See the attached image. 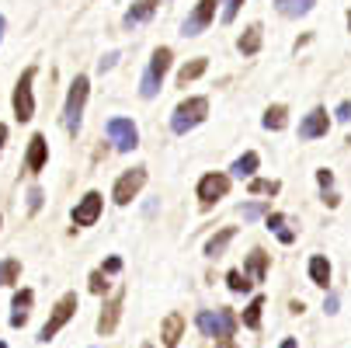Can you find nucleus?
Listing matches in <instances>:
<instances>
[{
  "label": "nucleus",
  "instance_id": "obj_41",
  "mask_svg": "<svg viewBox=\"0 0 351 348\" xmlns=\"http://www.w3.org/2000/svg\"><path fill=\"white\" fill-rule=\"evenodd\" d=\"M4 143H8V126L0 122V154H4Z\"/></svg>",
  "mask_w": 351,
  "mask_h": 348
},
{
  "label": "nucleus",
  "instance_id": "obj_45",
  "mask_svg": "<svg viewBox=\"0 0 351 348\" xmlns=\"http://www.w3.org/2000/svg\"><path fill=\"white\" fill-rule=\"evenodd\" d=\"M348 28H351V11H348Z\"/></svg>",
  "mask_w": 351,
  "mask_h": 348
},
{
  "label": "nucleus",
  "instance_id": "obj_10",
  "mask_svg": "<svg viewBox=\"0 0 351 348\" xmlns=\"http://www.w3.org/2000/svg\"><path fill=\"white\" fill-rule=\"evenodd\" d=\"M198 202H202V209H209L213 202H219V198H226V192H230V178L226 174H219V171H213V174H206L202 181H198Z\"/></svg>",
  "mask_w": 351,
  "mask_h": 348
},
{
  "label": "nucleus",
  "instance_id": "obj_9",
  "mask_svg": "<svg viewBox=\"0 0 351 348\" xmlns=\"http://www.w3.org/2000/svg\"><path fill=\"white\" fill-rule=\"evenodd\" d=\"M143 185H146V167H132V171H125V174L115 181V188H112L115 206H129L132 198L143 192Z\"/></svg>",
  "mask_w": 351,
  "mask_h": 348
},
{
  "label": "nucleus",
  "instance_id": "obj_21",
  "mask_svg": "<svg viewBox=\"0 0 351 348\" xmlns=\"http://www.w3.org/2000/svg\"><path fill=\"white\" fill-rule=\"evenodd\" d=\"M237 237V230L233 227H223L219 233H213L209 240H206V255L209 258H219V255H226V247H230V240Z\"/></svg>",
  "mask_w": 351,
  "mask_h": 348
},
{
  "label": "nucleus",
  "instance_id": "obj_30",
  "mask_svg": "<svg viewBox=\"0 0 351 348\" xmlns=\"http://www.w3.org/2000/svg\"><path fill=\"white\" fill-rule=\"evenodd\" d=\"M226 286H230V292H247L254 282H250L240 268H230V272H226Z\"/></svg>",
  "mask_w": 351,
  "mask_h": 348
},
{
  "label": "nucleus",
  "instance_id": "obj_29",
  "mask_svg": "<svg viewBox=\"0 0 351 348\" xmlns=\"http://www.w3.org/2000/svg\"><path fill=\"white\" fill-rule=\"evenodd\" d=\"M250 195H278L282 192V185L278 181H268V178H250Z\"/></svg>",
  "mask_w": 351,
  "mask_h": 348
},
{
  "label": "nucleus",
  "instance_id": "obj_6",
  "mask_svg": "<svg viewBox=\"0 0 351 348\" xmlns=\"http://www.w3.org/2000/svg\"><path fill=\"white\" fill-rule=\"evenodd\" d=\"M35 67H28L18 84H14V94H11V105H14V119L18 122H32L35 119V97H32V84H35Z\"/></svg>",
  "mask_w": 351,
  "mask_h": 348
},
{
  "label": "nucleus",
  "instance_id": "obj_11",
  "mask_svg": "<svg viewBox=\"0 0 351 348\" xmlns=\"http://www.w3.org/2000/svg\"><path fill=\"white\" fill-rule=\"evenodd\" d=\"M101 209H105V195L101 192H87L84 198H80V202L73 206V223L77 227H94L97 223V216H101Z\"/></svg>",
  "mask_w": 351,
  "mask_h": 348
},
{
  "label": "nucleus",
  "instance_id": "obj_22",
  "mask_svg": "<svg viewBox=\"0 0 351 348\" xmlns=\"http://www.w3.org/2000/svg\"><path fill=\"white\" fill-rule=\"evenodd\" d=\"M258 164H261V157H258L254 150H247L243 157H237V161L230 164V174H233V178H254Z\"/></svg>",
  "mask_w": 351,
  "mask_h": 348
},
{
  "label": "nucleus",
  "instance_id": "obj_25",
  "mask_svg": "<svg viewBox=\"0 0 351 348\" xmlns=\"http://www.w3.org/2000/svg\"><path fill=\"white\" fill-rule=\"evenodd\" d=\"M310 279H313V286L327 289V282H330V262L324 255H313L310 258Z\"/></svg>",
  "mask_w": 351,
  "mask_h": 348
},
{
  "label": "nucleus",
  "instance_id": "obj_26",
  "mask_svg": "<svg viewBox=\"0 0 351 348\" xmlns=\"http://www.w3.org/2000/svg\"><path fill=\"white\" fill-rule=\"evenodd\" d=\"M261 310H265V296H254V300L247 303V310H243V327H250V331H258L261 327Z\"/></svg>",
  "mask_w": 351,
  "mask_h": 348
},
{
  "label": "nucleus",
  "instance_id": "obj_34",
  "mask_svg": "<svg viewBox=\"0 0 351 348\" xmlns=\"http://www.w3.org/2000/svg\"><path fill=\"white\" fill-rule=\"evenodd\" d=\"M268 230L282 237V233L289 230V227H285V216H282V213H268Z\"/></svg>",
  "mask_w": 351,
  "mask_h": 348
},
{
  "label": "nucleus",
  "instance_id": "obj_23",
  "mask_svg": "<svg viewBox=\"0 0 351 348\" xmlns=\"http://www.w3.org/2000/svg\"><path fill=\"white\" fill-rule=\"evenodd\" d=\"M206 70H209V60H206V56H198V60H191V63H184V67L178 70V84H181V87H188L191 80H198Z\"/></svg>",
  "mask_w": 351,
  "mask_h": 348
},
{
  "label": "nucleus",
  "instance_id": "obj_1",
  "mask_svg": "<svg viewBox=\"0 0 351 348\" xmlns=\"http://www.w3.org/2000/svg\"><path fill=\"white\" fill-rule=\"evenodd\" d=\"M206 115H209V97H202V94L184 97V102L174 108V115H171V132L188 136L195 126H202V122H206Z\"/></svg>",
  "mask_w": 351,
  "mask_h": 348
},
{
  "label": "nucleus",
  "instance_id": "obj_46",
  "mask_svg": "<svg viewBox=\"0 0 351 348\" xmlns=\"http://www.w3.org/2000/svg\"><path fill=\"white\" fill-rule=\"evenodd\" d=\"M0 348H8V345H4V341H0Z\"/></svg>",
  "mask_w": 351,
  "mask_h": 348
},
{
  "label": "nucleus",
  "instance_id": "obj_8",
  "mask_svg": "<svg viewBox=\"0 0 351 348\" xmlns=\"http://www.w3.org/2000/svg\"><path fill=\"white\" fill-rule=\"evenodd\" d=\"M216 4H223V0H198L195 11H191V14L184 18V25H181V35H184V38L202 35V32L209 28V21L216 18Z\"/></svg>",
  "mask_w": 351,
  "mask_h": 348
},
{
  "label": "nucleus",
  "instance_id": "obj_37",
  "mask_svg": "<svg viewBox=\"0 0 351 348\" xmlns=\"http://www.w3.org/2000/svg\"><path fill=\"white\" fill-rule=\"evenodd\" d=\"M334 115H337V122H348V119H351V102H341Z\"/></svg>",
  "mask_w": 351,
  "mask_h": 348
},
{
  "label": "nucleus",
  "instance_id": "obj_19",
  "mask_svg": "<svg viewBox=\"0 0 351 348\" xmlns=\"http://www.w3.org/2000/svg\"><path fill=\"white\" fill-rule=\"evenodd\" d=\"M243 275L250 282H265V275H268V255L265 251H250L247 262H243Z\"/></svg>",
  "mask_w": 351,
  "mask_h": 348
},
{
  "label": "nucleus",
  "instance_id": "obj_42",
  "mask_svg": "<svg viewBox=\"0 0 351 348\" xmlns=\"http://www.w3.org/2000/svg\"><path fill=\"white\" fill-rule=\"evenodd\" d=\"M216 348H237V345H233V338H223V341H216Z\"/></svg>",
  "mask_w": 351,
  "mask_h": 348
},
{
  "label": "nucleus",
  "instance_id": "obj_31",
  "mask_svg": "<svg viewBox=\"0 0 351 348\" xmlns=\"http://www.w3.org/2000/svg\"><path fill=\"white\" fill-rule=\"evenodd\" d=\"M25 198H28V213H38V209H42V198H45V195H42V188H38V185H32Z\"/></svg>",
  "mask_w": 351,
  "mask_h": 348
},
{
  "label": "nucleus",
  "instance_id": "obj_43",
  "mask_svg": "<svg viewBox=\"0 0 351 348\" xmlns=\"http://www.w3.org/2000/svg\"><path fill=\"white\" fill-rule=\"evenodd\" d=\"M278 348H299V345H295V338H285V341H282Z\"/></svg>",
  "mask_w": 351,
  "mask_h": 348
},
{
  "label": "nucleus",
  "instance_id": "obj_16",
  "mask_svg": "<svg viewBox=\"0 0 351 348\" xmlns=\"http://www.w3.org/2000/svg\"><path fill=\"white\" fill-rule=\"evenodd\" d=\"M32 303H35V292L32 289H18L14 292V300H11V327H25L28 324Z\"/></svg>",
  "mask_w": 351,
  "mask_h": 348
},
{
  "label": "nucleus",
  "instance_id": "obj_39",
  "mask_svg": "<svg viewBox=\"0 0 351 348\" xmlns=\"http://www.w3.org/2000/svg\"><path fill=\"white\" fill-rule=\"evenodd\" d=\"M324 310H327V314H337V296H334V292L324 300Z\"/></svg>",
  "mask_w": 351,
  "mask_h": 348
},
{
  "label": "nucleus",
  "instance_id": "obj_32",
  "mask_svg": "<svg viewBox=\"0 0 351 348\" xmlns=\"http://www.w3.org/2000/svg\"><path fill=\"white\" fill-rule=\"evenodd\" d=\"M240 8H243V0H223V21L230 25V21L240 14Z\"/></svg>",
  "mask_w": 351,
  "mask_h": 348
},
{
  "label": "nucleus",
  "instance_id": "obj_40",
  "mask_svg": "<svg viewBox=\"0 0 351 348\" xmlns=\"http://www.w3.org/2000/svg\"><path fill=\"white\" fill-rule=\"evenodd\" d=\"M324 202H327V206H330V209H337V202H341V198H337V195H334V192H324Z\"/></svg>",
  "mask_w": 351,
  "mask_h": 348
},
{
  "label": "nucleus",
  "instance_id": "obj_12",
  "mask_svg": "<svg viewBox=\"0 0 351 348\" xmlns=\"http://www.w3.org/2000/svg\"><path fill=\"white\" fill-rule=\"evenodd\" d=\"M327 129H330V119H327V112L324 108H313V112H306L303 115V122H299V139H320V136H327Z\"/></svg>",
  "mask_w": 351,
  "mask_h": 348
},
{
  "label": "nucleus",
  "instance_id": "obj_33",
  "mask_svg": "<svg viewBox=\"0 0 351 348\" xmlns=\"http://www.w3.org/2000/svg\"><path fill=\"white\" fill-rule=\"evenodd\" d=\"M90 292H94V296H101V292H108L105 272H90Z\"/></svg>",
  "mask_w": 351,
  "mask_h": 348
},
{
  "label": "nucleus",
  "instance_id": "obj_24",
  "mask_svg": "<svg viewBox=\"0 0 351 348\" xmlns=\"http://www.w3.org/2000/svg\"><path fill=\"white\" fill-rule=\"evenodd\" d=\"M285 122H289V108H285V105H268V108H265V119H261V126H265L268 132H278V129H285Z\"/></svg>",
  "mask_w": 351,
  "mask_h": 348
},
{
  "label": "nucleus",
  "instance_id": "obj_7",
  "mask_svg": "<svg viewBox=\"0 0 351 348\" xmlns=\"http://www.w3.org/2000/svg\"><path fill=\"white\" fill-rule=\"evenodd\" d=\"M105 132H108V139H112V146H115L119 154H132L136 146H139V129L132 126V119L115 115V119H108Z\"/></svg>",
  "mask_w": 351,
  "mask_h": 348
},
{
  "label": "nucleus",
  "instance_id": "obj_5",
  "mask_svg": "<svg viewBox=\"0 0 351 348\" xmlns=\"http://www.w3.org/2000/svg\"><path fill=\"white\" fill-rule=\"evenodd\" d=\"M195 324H198V331H202L206 338H216V341L233 338V331H237L233 310H198Z\"/></svg>",
  "mask_w": 351,
  "mask_h": 348
},
{
  "label": "nucleus",
  "instance_id": "obj_38",
  "mask_svg": "<svg viewBox=\"0 0 351 348\" xmlns=\"http://www.w3.org/2000/svg\"><path fill=\"white\" fill-rule=\"evenodd\" d=\"M317 181H320V188L327 192V188L334 185V174H330V171H317Z\"/></svg>",
  "mask_w": 351,
  "mask_h": 348
},
{
  "label": "nucleus",
  "instance_id": "obj_27",
  "mask_svg": "<svg viewBox=\"0 0 351 348\" xmlns=\"http://www.w3.org/2000/svg\"><path fill=\"white\" fill-rule=\"evenodd\" d=\"M21 275V262L18 258H4L0 262V286H14Z\"/></svg>",
  "mask_w": 351,
  "mask_h": 348
},
{
  "label": "nucleus",
  "instance_id": "obj_36",
  "mask_svg": "<svg viewBox=\"0 0 351 348\" xmlns=\"http://www.w3.org/2000/svg\"><path fill=\"white\" fill-rule=\"evenodd\" d=\"M101 272H105V275H115V272H122V258H108V262L101 265Z\"/></svg>",
  "mask_w": 351,
  "mask_h": 348
},
{
  "label": "nucleus",
  "instance_id": "obj_15",
  "mask_svg": "<svg viewBox=\"0 0 351 348\" xmlns=\"http://www.w3.org/2000/svg\"><path fill=\"white\" fill-rule=\"evenodd\" d=\"M45 161H49V143H45V136H42V132H35V136L28 139V154H25V167H28L32 174H38V171L45 167Z\"/></svg>",
  "mask_w": 351,
  "mask_h": 348
},
{
  "label": "nucleus",
  "instance_id": "obj_47",
  "mask_svg": "<svg viewBox=\"0 0 351 348\" xmlns=\"http://www.w3.org/2000/svg\"><path fill=\"white\" fill-rule=\"evenodd\" d=\"M143 348H149V345H143Z\"/></svg>",
  "mask_w": 351,
  "mask_h": 348
},
{
  "label": "nucleus",
  "instance_id": "obj_20",
  "mask_svg": "<svg viewBox=\"0 0 351 348\" xmlns=\"http://www.w3.org/2000/svg\"><path fill=\"white\" fill-rule=\"evenodd\" d=\"M313 4L317 0H275V11L282 18H303V14L313 11Z\"/></svg>",
  "mask_w": 351,
  "mask_h": 348
},
{
  "label": "nucleus",
  "instance_id": "obj_2",
  "mask_svg": "<svg viewBox=\"0 0 351 348\" xmlns=\"http://www.w3.org/2000/svg\"><path fill=\"white\" fill-rule=\"evenodd\" d=\"M87 94H90V80H87L84 73H77L73 84H70V94H66V105H63V126H66L70 136L80 132V119H84Z\"/></svg>",
  "mask_w": 351,
  "mask_h": 348
},
{
  "label": "nucleus",
  "instance_id": "obj_44",
  "mask_svg": "<svg viewBox=\"0 0 351 348\" xmlns=\"http://www.w3.org/2000/svg\"><path fill=\"white\" fill-rule=\"evenodd\" d=\"M4 28H8V21H4V14H0V38H4Z\"/></svg>",
  "mask_w": 351,
  "mask_h": 348
},
{
  "label": "nucleus",
  "instance_id": "obj_13",
  "mask_svg": "<svg viewBox=\"0 0 351 348\" xmlns=\"http://www.w3.org/2000/svg\"><path fill=\"white\" fill-rule=\"evenodd\" d=\"M122 303H125V289H119L112 300L105 303L101 317H97V334H112V331H115V324H119V317H122Z\"/></svg>",
  "mask_w": 351,
  "mask_h": 348
},
{
  "label": "nucleus",
  "instance_id": "obj_14",
  "mask_svg": "<svg viewBox=\"0 0 351 348\" xmlns=\"http://www.w3.org/2000/svg\"><path fill=\"white\" fill-rule=\"evenodd\" d=\"M157 8H160V0H136V4L125 11L122 25L132 32V28H139V25H146L149 18H154V14H157Z\"/></svg>",
  "mask_w": 351,
  "mask_h": 348
},
{
  "label": "nucleus",
  "instance_id": "obj_18",
  "mask_svg": "<svg viewBox=\"0 0 351 348\" xmlns=\"http://www.w3.org/2000/svg\"><path fill=\"white\" fill-rule=\"evenodd\" d=\"M181 331H184V317H181V314H167V317H164V324H160L164 348H178V341H181Z\"/></svg>",
  "mask_w": 351,
  "mask_h": 348
},
{
  "label": "nucleus",
  "instance_id": "obj_3",
  "mask_svg": "<svg viewBox=\"0 0 351 348\" xmlns=\"http://www.w3.org/2000/svg\"><path fill=\"white\" fill-rule=\"evenodd\" d=\"M171 60H174V53H171L167 45L154 49L149 67H146V73H143V80H139V94L146 97V102H154V97L160 94V84H164V73L171 70Z\"/></svg>",
  "mask_w": 351,
  "mask_h": 348
},
{
  "label": "nucleus",
  "instance_id": "obj_28",
  "mask_svg": "<svg viewBox=\"0 0 351 348\" xmlns=\"http://www.w3.org/2000/svg\"><path fill=\"white\" fill-rule=\"evenodd\" d=\"M268 213H271L268 202H243V206H240L243 223H254V220H261V216H268Z\"/></svg>",
  "mask_w": 351,
  "mask_h": 348
},
{
  "label": "nucleus",
  "instance_id": "obj_4",
  "mask_svg": "<svg viewBox=\"0 0 351 348\" xmlns=\"http://www.w3.org/2000/svg\"><path fill=\"white\" fill-rule=\"evenodd\" d=\"M77 307H80V300H77V292H63L60 300H56V307H53V314H49V321L42 324V331H38V341H53L66 324H70V317L77 314Z\"/></svg>",
  "mask_w": 351,
  "mask_h": 348
},
{
  "label": "nucleus",
  "instance_id": "obj_35",
  "mask_svg": "<svg viewBox=\"0 0 351 348\" xmlns=\"http://www.w3.org/2000/svg\"><path fill=\"white\" fill-rule=\"evenodd\" d=\"M115 63H119V53H108V56H101V60H97V73H108Z\"/></svg>",
  "mask_w": 351,
  "mask_h": 348
},
{
  "label": "nucleus",
  "instance_id": "obj_17",
  "mask_svg": "<svg viewBox=\"0 0 351 348\" xmlns=\"http://www.w3.org/2000/svg\"><path fill=\"white\" fill-rule=\"evenodd\" d=\"M261 42H265V28L261 25H247L243 35L237 38V49L243 56H254V53H261Z\"/></svg>",
  "mask_w": 351,
  "mask_h": 348
}]
</instances>
